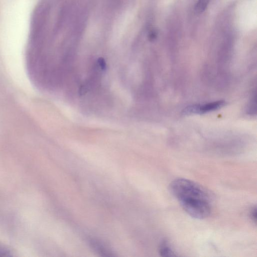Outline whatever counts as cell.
<instances>
[{
  "mask_svg": "<svg viewBox=\"0 0 257 257\" xmlns=\"http://www.w3.org/2000/svg\"><path fill=\"white\" fill-rule=\"evenodd\" d=\"M173 195L184 211L192 217L202 219L211 213L208 194L199 185L184 178H177L170 185Z\"/></svg>",
  "mask_w": 257,
  "mask_h": 257,
  "instance_id": "obj_1",
  "label": "cell"
},
{
  "mask_svg": "<svg viewBox=\"0 0 257 257\" xmlns=\"http://www.w3.org/2000/svg\"><path fill=\"white\" fill-rule=\"evenodd\" d=\"M226 104L224 100H220L205 104L189 105L185 107L182 111L183 115L202 114L217 110L223 107Z\"/></svg>",
  "mask_w": 257,
  "mask_h": 257,
  "instance_id": "obj_2",
  "label": "cell"
},
{
  "mask_svg": "<svg viewBox=\"0 0 257 257\" xmlns=\"http://www.w3.org/2000/svg\"><path fill=\"white\" fill-rule=\"evenodd\" d=\"M159 252L162 256H176L177 254L172 248L167 240H163L161 242L159 247Z\"/></svg>",
  "mask_w": 257,
  "mask_h": 257,
  "instance_id": "obj_3",
  "label": "cell"
},
{
  "mask_svg": "<svg viewBox=\"0 0 257 257\" xmlns=\"http://www.w3.org/2000/svg\"><path fill=\"white\" fill-rule=\"evenodd\" d=\"M90 242L92 247L98 253H101L102 254H105L106 256L111 255L110 251L109 249L107 248H106V247L100 242H99L94 239L90 241Z\"/></svg>",
  "mask_w": 257,
  "mask_h": 257,
  "instance_id": "obj_4",
  "label": "cell"
},
{
  "mask_svg": "<svg viewBox=\"0 0 257 257\" xmlns=\"http://www.w3.org/2000/svg\"><path fill=\"white\" fill-rule=\"evenodd\" d=\"M209 0H198L195 6V10L197 13H202L207 8Z\"/></svg>",
  "mask_w": 257,
  "mask_h": 257,
  "instance_id": "obj_5",
  "label": "cell"
},
{
  "mask_svg": "<svg viewBox=\"0 0 257 257\" xmlns=\"http://www.w3.org/2000/svg\"><path fill=\"white\" fill-rule=\"evenodd\" d=\"M253 110L256 112V95L254 94L250 99L248 105L247 112L249 114H254Z\"/></svg>",
  "mask_w": 257,
  "mask_h": 257,
  "instance_id": "obj_6",
  "label": "cell"
},
{
  "mask_svg": "<svg viewBox=\"0 0 257 257\" xmlns=\"http://www.w3.org/2000/svg\"><path fill=\"white\" fill-rule=\"evenodd\" d=\"M13 256L10 249L4 245L0 243V256Z\"/></svg>",
  "mask_w": 257,
  "mask_h": 257,
  "instance_id": "obj_7",
  "label": "cell"
},
{
  "mask_svg": "<svg viewBox=\"0 0 257 257\" xmlns=\"http://www.w3.org/2000/svg\"><path fill=\"white\" fill-rule=\"evenodd\" d=\"M250 217L255 224L256 223V208L253 207L250 211Z\"/></svg>",
  "mask_w": 257,
  "mask_h": 257,
  "instance_id": "obj_8",
  "label": "cell"
}]
</instances>
